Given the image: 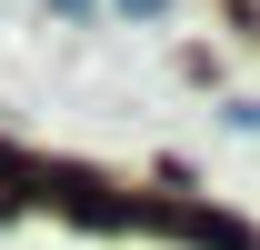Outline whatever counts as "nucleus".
Here are the masks:
<instances>
[{
    "label": "nucleus",
    "mask_w": 260,
    "mask_h": 250,
    "mask_svg": "<svg viewBox=\"0 0 260 250\" xmlns=\"http://www.w3.org/2000/svg\"><path fill=\"white\" fill-rule=\"evenodd\" d=\"M110 10H120V20H160L170 0H110Z\"/></svg>",
    "instance_id": "nucleus-1"
},
{
    "label": "nucleus",
    "mask_w": 260,
    "mask_h": 250,
    "mask_svg": "<svg viewBox=\"0 0 260 250\" xmlns=\"http://www.w3.org/2000/svg\"><path fill=\"white\" fill-rule=\"evenodd\" d=\"M50 10H60V20H90V0H50Z\"/></svg>",
    "instance_id": "nucleus-2"
}]
</instances>
